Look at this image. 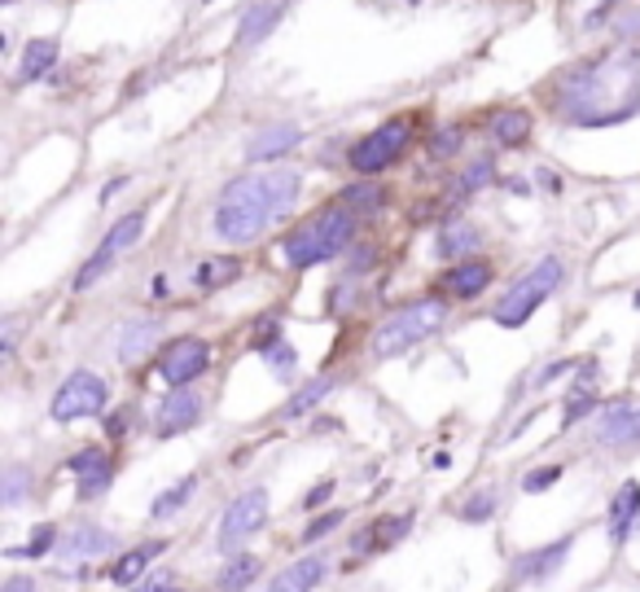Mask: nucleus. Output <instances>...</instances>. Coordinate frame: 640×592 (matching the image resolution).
Listing matches in <instances>:
<instances>
[{
    "instance_id": "obj_30",
    "label": "nucleus",
    "mask_w": 640,
    "mask_h": 592,
    "mask_svg": "<svg viewBox=\"0 0 640 592\" xmlns=\"http://www.w3.org/2000/svg\"><path fill=\"white\" fill-rule=\"evenodd\" d=\"M491 137L500 141V145H526L531 141V115L526 110H496L491 115Z\"/></svg>"
},
{
    "instance_id": "obj_42",
    "label": "nucleus",
    "mask_w": 640,
    "mask_h": 592,
    "mask_svg": "<svg viewBox=\"0 0 640 592\" xmlns=\"http://www.w3.org/2000/svg\"><path fill=\"white\" fill-rule=\"evenodd\" d=\"M461 145H465V132H461V128H439V132L430 137V154H435V158H452Z\"/></svg>"
},
{
    "instance_id": "obj_49",
    "label": "nucleus",
    "mask_w": 640,
    "mask_h": 592,
    "mask_svg": "<svg viewBox=\"0 0 640 592\" xmlns=\"http://www.w3.org/2000/svg\"><path fill=\"white\" fill-rule=\"evenodd\" d=\"M14 352H19V325H14V321H5V334H0V356L10 360Z\"/></svg>"
},
{
    "instance_id": "obj_35",
    "label": "nucleus",
    "mask_w": 640,
    "mask_h": 592,
    "mask_svg": "<svg viewBox=\"0 0 640 592\" xmlns=\"http://www.w3.org/2000/svg\"><path fill=\"white\" fill-rule=\"evenodd\" d=\"M58 540H62V531H58L54 522H40V526L32 531V540H27L23 548H10L5 557H14V561H36V557H49V553L58 548Z\"/></svg>"
},
{
    "instance_id": "obj_43",
    "label": "nucleus",
    "mask_w": 640,
    "mask_h": 592,
    "mask_svg": "<svg viewBox=\"0 0 640 592\" xmlns=\"http://www.w3.org/2000/svg\"><path fill=\"white\" fill-rule=\"evenodd\" d=\"M579 365H583V360H553V365H548V369H544V374H540V378H535L531 387H535V391H544V387H553L557 378H566V374H574Z\"/></svg>"
},
{
    "instance_id": "obj_48",
    "label": "nucleus",
    "mask_w": 640,
    "mask_h": 592,
    "mask_svg": "<svg viewBox=\"0 0 640 592\" xmlns=\"http://www.w3.org/2000/svg\"><path fill=\"white\" fill-rule=\"evenodd\" d=\"M618 5H623V0H601V5H596V10L588 14V23H583V32H596V27H601V23L609 19V10H618Z\"/></svg>"
},
{
    "instance_id": "obj_28",
    "label": "nucleus",
    "mask_w": 640,
    "mask_h": 592,
    "mask_svg": "<svg viewBox=\"0 0 640 592\" xmlns=\"http://www.w3.org/2000/svg\"><path fill=\"white\" fill-rule=\"evenodd\" d=\"M496 509H500V487H496V483H483V487H474V492L457 505V518L470 522V526H478V522H491Z\"/></svg>"
},
{
    "instance_id": "obj_20",
    "label": "nucleus",
    "mask_w": 640,
    "mask_h": 592,
    "mask_svg": "<svg viewBox=\"0 0 640 592\" xmlns=\"http://www.w3.org/2000/svg\"><path fill=\"white\" fill-rule=\"evenodd\" d=\"M325 570H330V557H325V553L298 557V561H289L285 570H276L272 583H268L263 592H316V583L325 579Z\"/></svg>"
},
{
    "instance_id": "obj_16",
    "label": "nucleus",
    "mask_w": 640,
    "mask_h": 592,
    "mask_svg": "<svg viewBox=\"0 0 640 592\" xmlns=\"http://www.w3.org/2000/svg\"><path fill=\"white\" fill-rule=\"evenodd\" d=\"M158 339H163V317H154V312L128 317V321L119 325V360H123V365L145 360V356L158 347Z\"/></svg>"
},
{
    "instance_id": "obj_18",
    "label": "nucleus",
    "mask_w": 640,
    "mask_h": 592,
    "mask_svg": "<svg viewBox=\"0 0 640 592\" xmlns=\"http://www.w3.org/2000/svg\"><path fill=\"white\" fill-rule=\"evenodd\" d=\"M285 19V0H254V5H246L241 23H237V49H254L263 45Z\"/></svg>"
},
{
    "instance_id": "obj_15",
    "label": "nucleus",
    "mask_w": 640,
    "mask_h": 592,
    "mask_svg": "<svg viewBox=\"0 0 640 592\" xmlns=\"http://www.w3.org/2000/svg\"><path fill=\"white\" fill-rule=\"evenodd\" d=\"M596 443L601 448H640V404H609L601 409L596 422Z\"/></svg>"
},
{
    "instance_id": "obj_44",
    "label": "nucleus",
    "mask_w": 640,
    "mask_h": 592,
    "mask_svg": "<svg viewBox=\"0 0 640 592\" xmlns=\"http://www.w3.org/2000/svg\"><path fill=\"white\" fill-rule=\"evenodd\" d=\"M132 417H137L132 409H119V413L102 417V426H106V435H110V439H123V435H128V426H132Z\"/></svg>"
},
{
    "instance_id": "obj_11",
    "label": "nucleus",
    "mask_w": 640,
    "mask_h": 592,
    "mask_svg": "<svg viewBox=\"0 0 640 592\" xmlns=\"http://www.w3.org/2000/svg\"><path fill=\"white\" fill-rule=\"evenodd\" d=\"M67 470L75 474V500H84V505H93V500H102L106 492H110V483H115V457L106 452V448H80L71 461H67Z\"/></svg>"
},
{
    "instance_id": "obj_8",
    "label": "nucleus",
    "mask_w": 640,
    "mask_h": 592,
    "mask_svg": "<svg viewBox=\"0 0 640 592\" xmlns=\"http://www.w3.org/2000/svg\"><path fill=\"white\" fill-rule=\"evenodd\" d=\"M408 141H413V123H408V119H391V123L374 128L369 137H360V141L352 145L347 163H352V171H360L365 180H374L378 171H387L391 163L404 158Z\"/></svg>"
},
{
    "instance_id": "obj_25",
    "label": "nucleus",
    "mask_w": 640,
    "mask_h": 592,
    "mask_svg": "<svg viewBox=\"0 0 640 592\" xmlns=\"http://www.w3.org/2000/svg\"><path fill=\"white\" fill-rule=\"evenodd\" d=\"M334 387H339L334 378H316V382H303V387H298V391H294V395L281 404V413H276V417H281V422H303L307 413H316L320 404H325V400L334 395Z\"/></svg>"
},
{
    "instance_id": "obj_21",
    "label": "nucleus",
    "mask_w": 640,
    "mask_h": 592,
    "mask_svg": "<svg viewBox=\"0 0 640 592\" xmlns=\"http://www.w3.org/2000/svg\"><path fill=\"white\" fill-rule=\"evenodd\" d=\"M483 246V228L474 224V220H465V215H457V220H448L443 228H439V241H435V250H439V259H448V263H461V259H474V250Z\"/></svg>"
},
{
    "instance_id": "obj_17",
    "label": "nucleus",
    "mask_w": 640,
    "mask_h": 592,
    "mask_svg": "<svg viewBox=\"0 0 640 592\" xmlns=\"http://www.w3.org/2000/svg\"><path fill=\"white\" fill-rule=\"evenodd\" d=\"M408 526H413V513H400V518H378V522H369L365 531H356V535H352L347 566H352V561H365V557H369V553H378V548H391L395 540H404V535H408Z\"/></svg>"
},
{
    "instance_id": "obj_38",
    "label": "nucleus",
    "mask_w": 640,
    "mask_h": 592,
    "mask_svg": "<svg viewBox=\"0 0 640 592\" xmlns=\"http://www.w3.org/2000/svg\"><path fill=\"white\" fill-rule=\"evenodd\" d=\"M491 180H496V163H491V158H474V163L461 171V180H457V193H461V198H470V193L487 189Z\"/></svg>"
},
{
    "instance_id": "obj_27",
    "label": "nucleus",
    "mask_w": 640,
    "mask_h": 592,
    "mask_svg": "<svg viewBox=\"0 0 640 592\" xmlns=\"http://www.w3.org/2000/svg\"><path fill=\"white\" fill-rule=\"evenodd\" d=\"M241 276V259L237 254H211V259H202L198 268H193V285L198 289H224V285H233Z\"/></svg>"
},
{
    "instance_id": "obj_6",
    "label": "nucleus",
    "mask_w": 640,
    "mask_h": 592,
    "mask_svg": "<svg viewBox=\"0 0 640 592\" xmlns=\"http://www.w3.org/2000/svg\"><path fill=\"white\" fill-rule=\"evenodd\" d=\"M268 487H246L228 500V509L220 513V526H215V548L220 553H241L263 526H268Z\"/></svg>"
},
{
    "instance_id": "obj_12",
    "label": "nucleus",
    "mask_w": 640,
    "mask_h": 592,
    "mask_svg": "<svg viewBox=\"0 0 640 592\" xmlns=\"http://www.w3.org/2000/svg\"><path fill=\"white\" fill-rule=\"evenodd\" d=\"M198 422H202V395H198L193 387L167 391V395L158 400V409H154V435H158V439H176V435L193 430Z\"/></svg>"
},
{
    "instance_id": "obj_3",
    "label": "nucleus",
    "mask_w": 640,
    "mask_h": 592,
    "mask_svg": "<svg viewBox=\"0 0 640 592\" xmlns=\"http://www.w3.org/2000/svg\"><path fill=\"white\" fill-rule=\"evenodd\" d=\"M356 237V211L352 206H325L320 215H311L307 224H298L285 241H281V254L289 268H316V263H330L334 254H343Z\"/></svg>"
},
{
    "instance_id": "obj_22",
    "label": "nucleus",
    "mask_w": 640,
    "mask_h": 592,
    "mask_svg": "<svg viewBox=\"0 0 640 592\" xmlns=\"http://www.w3.org/2000/svg\"><path fill=\"white\" fill-rule=\"evenodd\" d=\"M491 276H496V268L487 259H461L443 272V289L457 294V299H478V294L491 285Z\"/></svg>"
},
{
    "instance_id": "obj_51",
    "label": "nucleus",
    "mask_w": 640,
    "mask_h": 592,
    "mask_svg": "<svg viewBox=\"0 0 640 592\" xmlns=\"http://www.w3.org/2000/svg\"><path fill=\"white\" fill-rule=\"evenodd\" d=\"M618 36H623V45H631V36H640V14L623 19V23H618Z\"/></svg>"
},
{
    "instance_id": "obj_41",
    "label": "nucleus",
    "mask_w": 640,
    "mask_h": 592,
    "mask_svg": "<svg viewBox=\"0 0 640 592\" xmlns=\"http://www.w3.org/2000/svg\"><path fill=\"white\" fill-rule=\"evenodd\" d=\"M561 474H566L561 465H540V470H526V474H522V492H526V496H540V492H548L553 483H561Z\"/></svg>"
},
{
    "instance_id": "obj_53",
    "label": "nucleus",
    "mask_w": 640,
    "mask_h": 592,
    "mask_svg": "<svg viewBox=\"0 0 640 592\" xmlns=\"http://www.w3.org/2000/svg\"><path fill=\"white\" fill-rule=\"evenodd\" d=\"M540 185H544L548 193H561V180H557V176H553L548 167H540Z\"/></svg>"
},
{
    "instance_id": "obj_10",
    "label": "nucleus",
    "mask_w": 640,
    "mask_h": 592,
    "mask_svg": "<svg viewBox=\"0 0 640 592\" xmlns=\"http://www.w3.org/2000/svg\"><path fill=\"white\" fill-rule=\"evenodd\" d=\"M115 548H119V535H115V531H106V526H97V522H71V531H62L54 557H58L62 566H84V561H93V557H110Z\"/></svg>"
},
{
    "instance_id": "obj_40",
    "label": "nucleus",
    "mask_w": 640,
    "mask_h": 592,
    "mask_svg": "<svg viewBox=\"0 0 640 592\" xmlns=\"http://www.w3.org/2000/svg\"><path fill=\"white\" fill-rule=\"evenodd\" d=\"M596 417L601 409H596V395H583V391H570V400H566V413H561V430H570L574 422H583V417Z\"/></svg>"
},
{
    "instance_id": "obj_34",
    "label": "nucleus",
    "mask_w": 640,
    "mask_h": 592,
    "mask_svg": "<svg viewBox=\"0 0 640 592\" xmlns=\"http://www.w3.org/2000/svg\"><path fill=\"white\" fill-rule=\"evenodd\" d=\"M193 492H198V474H185V478H180L176 487H167V492H163V496L154 500V509H150V513H154L158 522H167L171 513H180V509H185V505L193 500Z\"/></svg>"
},
{
    "instance_id": "obj_32",
    "label": "nucleus",
    "mask_w": 640,
    "mask_h": 592,
    "mask_svg": "<svg viewBox=\"0 0 640 592\" xmlns=\"http://www.w3.org/2000/svg\"><path fill=\"white\" fill-rule=\"evenodd\" d=\"M343 206H352L356 215H378L382 206H387V189L382 185H374V180H352L347 189H343V198H339Z\"/></svg>"
},
{
    "instance_id": "obj_13",
    "label": "nucleus",
    "mask_w": 640,
    "mask_h": 592,
    "mask_svg": "<svg viewBox=\"0 0 640 592\" xmlns=\"http://www.w3.org/2000/svg\"><path fill=\"white\" fill-rule=\"evenodd\" d=\"M605 531H609V544L614 548H623L627 540L640 535V483L636 478L618 483V492L609 500V513H605Z\"/></svg>"
},
{
    "instance_id": "obj_23",
    "label": "nucleus",
    "mask_w": 640,
    "mask_h": 592,
    "mask_svg": "<svg viewBox=\"0 0 640 592\" xmlns=\"http://www.w3.org/2000/svg\"><path fill=\"white\" fill-rule=\"evenodd\" d=\"M167 553V540H141L137 548H128V553H119L115 557V566H110V579L115 583H123V588H132V583H141V575L158 561Z\"/></svg>"
},
{
    "instance_id": "obj_36",
    "label": "nucleus",
    "mask_w": 640,
    "mask_h": 592,
    "mask_svg": "<svg viewBox=\"0 0 640 592\" xmlns=\"http://www.w3.org/2000/svg\"><path fill=\"white\" fill-rule=\"evenodd\" d=\"M263 176H268V193H272V202H276V215L289 211L294 198H298V189H303V176L289 171V167H276V171H263Z\"/></svg>"
},
{
    "instance_id": "obj_47",
    "label": "nucleus",
    "mask_w": 640,
    "mask_h": 592,
    "mask_svg": "<svg viewBox=\"0 0 640 592\" xmlns=\"http://www.w3.org/2000/svg\"><path fill=\"white\" fill-rule=\"evenodd\" d=\"M0 592H40V583L32 575H5V583H0Z\"/></svg>"
},
{
    "instance_id": "obj_26",
    "label": "nucleus",
    "mask_w": 640,
    "mask_h": 592,
    "mask_svg": "<svg viewBox=\"0 0 640 592\" xmlns=\"http://www.w3.org/2000/svg\"><path fill=\"white\" fill-rule=\"evenodd\" d=\"M58 54H62V45H58L54 36L27 40V49H23V62H19V80H23V84H32V80H45V75L58 67Z\"/></svg>"
},
{
    "instance_id": "obj_54",
    "label": "nucleus",
    "mask_w": 640,
    "mask_h": 592,
    "mask_svg": "<svg viewBox=\"0 0 640 592\" xmlns=\"http://www.w3.org/2000/svg\"><path fill=\"white\" fill-rule=\"evenodd\" d=\"M636 312H640V289H636Z\"/></svg>"
},
{
    "instance_id": "obj_4",
    "label": "nucleus",
    "mask_w": 640,
    "mask_h": 592,
    "mask_svg": "<svg viewBox=\"0 0 640 592\" xmlns=\"http://www.w3.org/2000/svg\"><path fill=\"white\" fill-rule=\"evenodd\" d=\"M566 281V263L557 259V254H544L540 263H531L505 294H500V304H496V312H491V321L496 325H505V330H518V325H526L553 294H557V285Z\"/></svg>"
},
{
    "instance_id": "obj_52",
    "label": "nucleus",
    "mask_w": 640,
    "mask_h": 592,
    "mask_svg": "<svg viewBox=\"0 0 640 592\" xmlns=\"http://www.w3.org/2000/svg\"><path fill=\"white\" fill-rule=\"evenodd\" d=\"M119 189H128V176H119V180L102 185V206H106V202H115V193H119Z\"/></svg>"
},
{
    "instance_id": "obj_29",
    "label": "nucleus",
    "mask_w": 640,
    "mask_h": 592,
    "mask_svg": "<svg viewBox=\"0 0 640 592\" xmlns=\"http://www.w3.org/2000/svg\"><path fill=\"white\" fill-rule=\"evenodd\" d=\"M32 487H36V478H32L27 465L10 461L5 470H0V505H5V509H19V505L32 496Z\"/></svg>"
},
{
    "instance_id": "obj_46",
    "label": "nucleus",
    "mask_w": 640,
    "mask_h": 592,
    "mask_svg": "<svg viewBox=\"0 0 640 592\" xmlns=\"http://www.w3.org/2000/svg\"><path fill=\"white\" fill-rule=\"evenodd\" d=\"M176 579L167 575V570H158V575H150V579H141V583H132V592H167Z\"/></svg>"
},
{
    "instance_id": "obj_39",
    "label": "nucleus",
    "mask_w": 640,
    "mask_h": 592,
    "mask_svg": "<svg viewBox=\"0 0 640 592\" xmlns=\"http://www.w3.org/2000/svg\"><path fill=\"white\" fill-rule=\"evenodd\" d=\"M347 522V513L343 509H330V513H316L307 526H303V544H316V540H325L330 531H339Z\"/></svg>"
},
{
    "instance_id": "obj_2",
    "label": "nucleus",
    "mask_w": 640,
    "mask_h": 592,
    "mask_svg": "<svg viewBox=\"0 0 640 592\" xmlns=\"http://www.w3.org/2000/svg\"><path fill=\"white\" fill-rule=\"evenodd\" d=\"M276 220V202L268 193V176L263 171H246L237 180L224 185L220 202H215V233L233 246L254 241L268 224Z\"/></svg>"
},
{
    "instance_id": "obj_1",
    "label": "nucleus",
    "mask_w": 640,
    "mask_h": 592,
    "mask_svg": "<svg viewBox=\"0 0 640 592\" xmlns=\"http://www.w3.org/2000/svg\"><path fill=\"white\" fill-rule=\"evenodd\" d=\"M553 115L570 128H614L640 115V45H614L553 80Z\"/></svg>"
},
{
    "instance_id": "obj_19",
    "label": "nucleus",
    "mask_w": 640,
    "mask_h": 592,
    "mask_svg": "<svg viewBox=\"0 0 640 592\" xmlns=\"http://www.w3.org/2000/svg\"><path fill=\"white\" fill-rule=\"evenodd\" d=\"M303 145V128L298 123H272L263 132H254L246 141V163H276L281 154L298 150Z\"/></svg>"
},
{
    "instance_id": "obj_37",
    "label": "nucleus",
    "mask_w": 640,
    "mask_h": 592,
    "mask_svg": "<svg viewBox=\"0 0 640 592\" xmlns=\"http://www.w3.org/2000/svg\"><path fill=\"white\" fill-rule=\"evenodd\" d=\"M259 356H263V365H268L281 382H289V378H294V369H298V352H294L285 339H276V343H272V347H263Z\"/></svg>"
},
{
    "instance_id": "obj_9",
    "label": "nucleus",
    "mask_w": 640,
    "mask_h": 592,
    "mask_svg": "<svg viewBox=\"0 0 640 592\" xmlns=\"http://www.w3.org/2000/svg\"><path fill=\"white\" fill-rule=\"evenodd\" d=\"M158 369H163V382L176 391V387H189L193 378H202L206 369H211V343L206 339H176V343H167L163 347V360H158Z\"/></svg>"
},
{
    "instance_id": "obj_5",
    "label": "nucleus",
    "mask_w": 640,
    "mask_h": 592,
    "mask_svg": "<svg viewBox=\"0 0 640 592\" xmlns=\"http://www.w3.org/2000/svg\"><path fill=\"white\" fill-rule=\"evenodd\" d=\"M443 321H448V304L443 299H417V304L400 308L395 317H387L378 325V334L369 339V352L378 360H395V356L422 347L426 339H435L443 330Z\"/></svg>"
},
{
    "instance_id": "obj_50",
    "label": "nucleus",
    "mask_w": 640,
    "mask_h": 592,
    "mask_svg": "<svg viewBox=\"0 0 640 592\" xmlns=\"http://www.w3.org/2000/svg\"><path fill=\"white\" fill-rule=\"evenodd\" d=\"M369 263H374V250H369V246H360V250H356V259H352V272H347V276L356 281V276H360Z\"/></svg>"
},
{
    "instance_id": "obj_33",
    "label": "nucleus",
    "mask_w": 640,
    "mask_h": 592,
    "mask_svg": "<svg viewBox=\"0 0 640 592\" xmlns=\"http://www.w3.org/2000/svg\"><path fill=\"white\" fill-rule=\"evenodd\" d=\"M115 259H119V254H115L110 246H97V250H93V254L84 259V268L75 272V281H71V289H75V294H84V289H93V285H97V281H102V276H106V272L115 268Z\"/></svg>"
},
{
    "instance_id": "obj_14",
    "label": "nucleus",
    "mask_w": 640,
    "mask_h": 592,
    "mask_svg": "<svg viewBox=\"0 0 640 592\" xmlns=\"http://www.w3.org/2000/svg\"><path fill=\"white\" fill-rule=\"evenodd\" d=\"M570 548H574V535H561V540L544 544V548H531V553L513 557V579H518V583H544L548 575H557V570L566 566Z\"/></svg>"
},
{
    "instance_id": "obj_24",
    "label": "nucleus",
    "mask_w": 640,
    "mask_h": 592,
    "mask_svg": "<svg viewBox=\"0 0 640 592\" xmlns=\"http://www.w3.org/2000/svg\"><path fill=\"white\" fill-rule=\"evenodd\" d=\"M263 575V557L241 548V553H228V561L215 570V592H246L254 588V579Z\"/></svg>"
},
{
    "instance_id": "obj_7",
    "label": "nucleus",
    "mask_w": 640,
    "mask_h": 592,
    "mask_svg": "<svg viewBox=\"0 0 640 592\" xmlns=\"http://www.w3.org/2000/svg\"><path fill=\"white\" fill-rule=\"evenodd\" d=\"M110 404V382L93 369H75L49 400V417L58 426H71V422H84V417H97L102 409Z\"/></svg>"
},
{
    "instance_id": "obj_45",
    "label": "nucleus",
    "mask_w": 640,
    "mask_h": 592,
    "mask_svg": "<svg viewBox=\"0 0 640 592\" xmlns=\"http://www.w3.org/2000/svg\"><path fill=\"white\" fill-rule=\"evenodd\" d=\"M334 487H339V483H334V478H325V483H316V487H311V492H307V496H303V509H311V513H316V509H320V505H325V500H330V496H334Z\"/></svg>"
},
{
    "instance_id": "obj_31",
    "label": "nucleus",
    "mask_w": 640,
    "mask_h": 592,
    "mask_svg": "<svg viewBox=\"0 0 640 592\" xmlns=\"http://www.w3.org/2000/svg\"><path fill=\"white\" fill-rule=\"evenodd\" d=\"M145 224H150V215H145V206H141V211H128V215H119V220L110 224V233H106V241H102V246H110L115 254H123V250H132V246L141 241V233H145Z\"/></svg>"
}]
</instances>
